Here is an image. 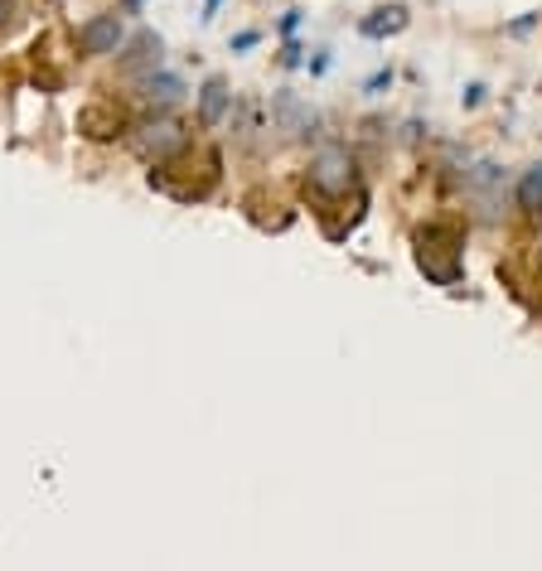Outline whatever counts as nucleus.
Returning a JSON list of instances; mask_svg holds the SVG:
<instances>
[{
  "mask_svg": "<svg viewBox=\"0 0 542 571\" xmlns=\"http://www.w3.org/2000/svg\"><path fill=\"white\" fill-rule=\"evenodd\" d=\"M461 233L451 223H426L416 228V267L426 272V282L455 286L461 282Z\"/></svg>",
  "mask_w": 542,
  "mask_h": 571,
  "instance_id": "obj_3",
  "label": "nucleus"
},
{
  "mask_svg": "<svg viewBox=\"0 0 542 571\" xmlns=\"http://www.w3.org/2000/svg\"><path fill=\"white\" fill-rule=\"evenodd\" d=\"M160 54H165V39H160V35H151V29H136V35L127 39V49L117 54V68L127 73V78H145V73L165 68V64H160Z\"/></svg>",
  "mask_w": 542,
  "mask_h": 571,
  "instance_id": "obj_9",
  "label": "nucleus"
},
{
  "mask_svg": "<svg viewBox=\"0 0 542 571\" xmlns=\"http://www.w3.org/2000/svg\"><path fill=\"white\" fill-rule=\"evenodd\" d=\"M514 209L524 223H542V165H528L514 180Z\"/></svg>",
  "mask_w": 542,
  "mask_h": 571,
  "instance_id": "obj_12",
  "label": "nucleus"
},
{
  "mask_svg": "<svg viewBox=\"0 0 542 571\" xmlns=\"http://www.w3.org/2000/svg\"><path fill=\"white\" fill-rule=\"evenodd\" d=\"M117 5L127 10V15H141V10H145V0H117Z\"/></svg>",
  "mask_w": 542,
  "mask_h": 571,
  "instance_id": "obj_20",
  "label": "nucleus"
},
{
  "mask_svg": "<svg viewBox=\"0 0 542 571\" xmlns=\"http://www.w3.org/2000/svg\"><path fill=\"white\" fill-rule=\"evenodd\" d=\"M300 54H306V49H300L296 39H286V44H281V59H276V64H281V68H300V64H306Z\"/></svg>",
  "mask_w": 542,
  "mask_h": 571,
  "instance_id": "obj_14",
  "label": "nucleus"
},
{
  "mask_svg": "<svg viewBox=\"0 0 542 571\" xmlns=\"http://www.w3.org/2000/svg\"><path fill=\"white\" fill-rule=\"evenodd\" d=\"M300 20H306V10H286V15H281V39H291L300 29Z\"/></svg>",
  "mask_w": 542,
  "mask_h": 571,
  "instance_id": "obj_17",
  "label": "nucleus"
},
{
  "mask_svg": "<svg viewBox=\"0 0 542 571\" xmlns=\"http://www.w3.org/2000/svg\"><path fill=\"white\" fill-rule=\"evenodd\" d=\"M233 117V92H228L223 78H208L199 92H194V121H199L204 131L223 127V121Z\"/></svg>",
  "mask_w": 542,
  "mask_h": 571,
  "instance_id": "obj_10",
  "label": "nucleus"
},
{
  "mask_svg": "<svg viewBox=\"0 0 542 571\" xmlns=\"http://www.w3.org/2000/svg\"><path fill=\"white\" fill-rule=\"evenodd\" d=\"M306 190L315 194L320 204H344L353 190H359V160H353L349 145L339 141H320L306 160Z\"/></svg>",
  "mask_w": 542,
  "mask_h": 571,
  "instance_id": "obj_1",
  "label": "nucleus"
},
{
  "mask_svg": "<svg viewBox=\"0 0 542 571\" xmlns=\"http://www.w3.org/2000/svg\"><path fill=\"white\" fill-rule=\"evenodd\" d=\"M461 102L465 107H479V102H485V82H470V88L461 92Z\"/></svg>",
  "mask_w": 542,
  "mask_h": 571,
  "instance_id": "obj_18",
  "label": "nucleus"
},
{
  "mask_svg": "<svg viewBox=\"0 0 542 571\" xmlns=\"http://www.w3.org/2000/svg\"><path fill=\"white\" fill-rule=\"evenodd\" d=\"M271 127L281 131V141H310V137H320V112L300 92L281 88L271 98Z\"/></svg>",
  "mask_w": 542,
  "mask_h": 571,
  "instance_id": "obj_6",
  "label": "nucleus"
},
{
  "mask_svg": "<svg viewBox=\"0 0 542 571\" xmlns=\"http://www.w3.org/2000/svg\"><path fill=\"white\" fill-rule=\"evenodd\" d=\"M190 121L184 117H175V112H151L145 121H131V131H127V145L136 155H141L145 165H175L184 151H190Z\"/></svg>",
  "mask_w": 542,
  "mask_h": 571,
  "instance_id": "obj_2",
  "label": "nucleus"
},
{
  "mask_svg": "<svg viewBox=\"0 0 542 571\" xmlns=\"http://www.w3.org/2000/svg\"><path fill=\"white\" fill-rule=\"evenodd\" d=\"M406 25H412L406 5H378V10H369V15L359 20V35H363V39H373V44H383V39L402 35Z\"/></svg>",
  "mask_w": 542,
  "mask_h": 571,
  "instance_id": "obj_11",
  "label": "nucleus"
},
{
  "mask_svg": "<svg viewBox=\"0 0 542 571\" xmlns=\"http://www.w3.org/2000/svg\"><path fill=\"white\" fill-rule=\"evenodd\" d=\"M15 10H20V0H0V29L15 20Z\"/></svg>",
  "mask_w": 542,
  "mask_h": 571,
  "instance_id": "obj_19",
  "label": "nucleus"
},
{
  "mask_svg": "<svg viewBox=\"0 0 542 571\" xmlns=\"http://www.w3.org/2000/svg\"><path fill=\"white\" fill-rule=\"evenodd\" d=\"M131 117L117 98H92L78 107V137L92 145H112V141H127Z\"/></svg>",
  "mask_w": 542,
  "mask_h": 571,
  "instance_id": "obj_5",
  "label": "nucleus"
},
{
  "mask_svg": "<svg viewBox=\"0 0 542 571\" xmlns=\"http://www.w3.org/2000/svg\"><path fill=\"white\" fill-rule=\"evenodd\" d=\"M257 39H262L257 29H243V35H233V39H228V49H233V54H247V49H253Z\"/></svg>",
  "mask_w": 542,
  "mask_h": 571,
  "instance_id": "obj_15",
  "label": "nucleus"
},
{
  "mask_svg": "<svg viewBox=\"0 0 542 571\" xmlns=\"http://www.w3.org/2000/svg\"><path fill=\"white\" fill-rule=\"evenodd\" d=\"M465 199L479 204L485 209L489 223H499V209H504V170L499 165H475L470 174H465Z\"/></svg>",
  "mask_w": 542,
  "mask_h": 571,
  "instance_id": "obj_8",
  "label": "nucleus"
},
{
  "mask_svg": "<svg viewBox=\"0 0 542 571\" xmlns=\"http://www.w3.org/2000/svg\"><path fill=\"white\" fill-rule=\"evenodd\" d=\"M383 88H392V68H378V73H373L369 82H363V92H373V98H378Z\"/></svg>",
  "mask_w": 542,
  "mask_h": 571,
  "instance_id": "obj_16",
  "label": "nucleus"
},
{
  "mask_svg": "<svg viewBox=\"0 0 542 571\" xmlns=\"http://www.w3.org/2000/svg\"><path fill=\"white\" fill-rule=\"evenodd\" d=\"M218 5H223V0H204V20H214V15H218Z\"/></svg>",
  "mask_w": 542,
  "mask_h": 571,
  "instance_id": "obj_21",
  "label": "nucleus"
},
{
  "mask_svg": "<svg viewBox=\"0 0 542 571\" xmlns=\"http://www.w3.org/2000/svg\"><path fill=\"white\" fill-rule=\"evenodd\" d=\"M184 92H190L184 78L170 68H155V73H145V78H136V98H141L145 112H175L184 102Z\"/></svg>",
  "mask_w": 542,
  "mask_h": 571,
  "instance_id": "obj_7",
  "label": "nucleus"
},
{
  "mask_svg": "<svg viewBox=\"0 0 542 571\" xmlns=\"http://www.w3.org/2000/svg\"><path fill=\"white\" fill-rule=\"evenodd\" d=\"M127 15L117 10H102V15H88L78 29H73V44H78V59H117L127 49Z\"/></svg>",
  "mask_w": 542,
  "mask_h": 571,
  "instance_id": "obj_4",
  "label": "nucleus"
},
{
  "mask_svg": "<svg viewBox=\"0 0 542 571\" xmlns=\"http://www.w3.org/2000/svg\"><path fill=\"white\" fill-rule=\"evenodd\" d=\"M49 5H64V0H49Z\"/></svg>",
  "mask_w": 542,
  "mask_h": 571,
  "instance_id": "obj_22",
  "label": "nucleus"
},
{
  "mask_svg": "<svg viewBox=\"0 0 542 571\" xmlns=\"http://www.w3.org/2000/svg\"><path fill=\"white\" fill-rule=\"evenodd\" d=\"M538 25H542V10H528V15L508 20V25H504V35H508V39H528V35H533Z\"/></svg>",
  "mask_w": 542,
  "mask_h": 571,
  "instance_id": "obj_13",
  "label": "nucleus"
}]
</instances>
